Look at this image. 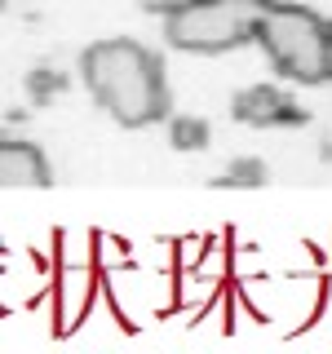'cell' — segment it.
<instances>
[{"label": "cell", "instance_id": "cell-1", "mask_svg": "<svg viewBox=\"0 0 332 354\" xmlns=\"http://www.w3.org/2000/svg\"><path fill=\"white\" fill-rule=\"evenodd\" d=\"M80 84L93 106L120 129H155L169 124L173 84L164 53L133 36H102L80 49Z\"/></svg>", "mask_w": 332, "mask_h": 354}, {"label": "cell", "instance_id": "cell-2", "mask_svg": "<svg viewBox=\"0 0 332 354\" xmlns=\"http://www.w3.org/2000/svg\"><path fill=\"white\" fill-rule=\"evenodd\" d=\"M252 44L288 84H332V18L297 0H261L252 14Z\"/></svg>", "mask_w": 332, "mask_h": 354}, {"label": "cell", "instance_id": "cell-3", "mask_svg": "<svg viewBox=\"0 0 332 354\" xmlns=\"http://www.w3.org/2000/svg\"><path fill=\"white\" fill-rule=\"evenodd\" d=\"M160 36L169 49L191 58H221L252 44V9L230 0H177L160 18Z\"/></svg>", "mask_w": 332, "mask_h": 354}, {"label": "cell", "instance_id": "cell-4", "mask_svg": "<svg viewBox=\"0 0 332 354\" xmlns=\"http://www.w3.org/2000/svg\"><path fill=\"white\" fill-rule=\"evenodd\" d=\"M0 182H5L9 191H22V186L49 191L53 186V164H49V155H44L40 142L5 133V138H0Z\"/></svg>", "mask_w": 332, "mask_h": 354}, {"label": "cell", "instance_id": "cell-5", "mask_svg": "<svg viewBox=\"0 0 332 354\" xmlns=\"http://www.w3.org/2000/svg\"><path fill=\"white\" fill-rule=\"evenodd\" d=\"M284 88L279 84H270V80H261V84H248V88H239L235 97H230V120L243 129H275L279 124V106H284Z\"/></svg>", "mask_w": 332, "mask_h": 354}, {"label": "cell", "instance_id": "cell-6", "mask_svg": "<svg viewBox=\"0 0 332 354\" xmlns=\"http://www.w3.org/2000/svg\"><path fill=\"white\" fill-rule=\"evenodd\" d=\"M266 182H270V164L257 155H239L221 169V177H213V191H261Z\"/></svg>", "mask_w": 332, "mask_h": 354}, {"label": "cell", "instance_id": "cell-7", "mask_svg": "<svg viewBox=\"0 0 332 354\" xmlns=\"http://www.w3.org/2000/svg\"><path fill=\"white\" fill-rule=\"evenodd\" d=\"M22 88H27V97L36 106H49L53 97H62L66 88H71V75H66L62 66H53V62H36V66L22 71Z\"/></svg>", "mask_w": 332, "mask_h": 354}, {"label": "cell", "instance_id": "cell-8", "mask_svg": "<svg viewBox=\"0 0 332 354\" xmlns=\"http://www.w3.org/2000/svg\"><path fill=\"white\" fill-rule=\"evenodd\" d=\"M169 147L177 155H195L213 147V124L204 115H169Z\"/></svg>", "mask_w": 332, "mask_h": 354}, {"label": "cell", "instance_id": "cell-9", "mask_svg": "<svg viewBox=\"0 0 332 354\" xmlns=\"http://www.w3.org/2000/svg\"><path fill=\"white\" fill-rule=\"evenodd\" d=\"M306 124H310V111L297 102L293 93H288L284 106H279V124H275V129H306Z\"/></svg>", "mask_w": 332, "mask_h": 354}, {"label": "cell", "instance_id": "cell-10", "mask_svg": "<svg viewBox=\"0 0 332 354\" xmlns=\"http://www.w3.org/2000/svg\"><path fill=\"white\" fill-rule=\"evenodd\" d=\"M173 5H177V0H142V9H147L151 18H164V14H169Z\"/></svg>", "mask_w": 332, "mask_h": 354}, {"label": "cell", "instance_id": "cell-11", "mask_svg": "<svg viewBox=\"0 0 332 354\" xmlns=\"http://www.w3.org/2000/svg\"><path fill=\"white\" fill-rule=\"evenodd\" d=\"M230 5H243V9H252V14H257V5H261V0H230Z\"/></svg>", "mask_w": 332, "mask_h": 354}, {"label": "cell", "instance_id": "cell-12", "mask_svg": "<svg viewBox=\"0 0 332 354\" xmlns=\"http://www.w3.org/2000/svg\"><path fill=\"white\" fill-rule=\"evenodd\" d=\"M319 155H324V160L332 164V133H328V142H324V151H319Z\"/></svg>", "mask_w": 332, "mask_h": 354}]
</instances>
